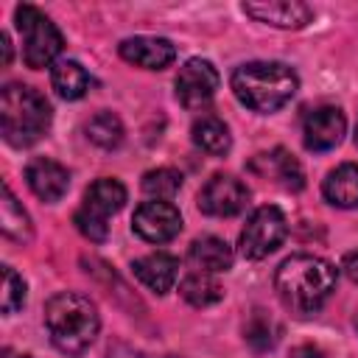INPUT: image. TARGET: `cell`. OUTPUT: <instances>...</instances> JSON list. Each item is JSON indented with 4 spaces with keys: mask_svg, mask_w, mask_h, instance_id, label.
<instances>
[{
    "mask_svg": "<svg viewBox=\"0 0 358 358\" xmlns=\"http://www.w3.org/2000/svg\"><path fill=\"white\" fill-rule=\"evenodd\" d=\"M355 140H358V126H355Z\"/></svg>",
    "mask_w": 358,
    "mask_h": 358,
    "instance_id": "cell-31",
    "label": "cell"
},
{
    "mask_svg": "<svg viewBox=\"0 0 358 358\" xmlns=\"http://www.w3.org/2000/svg\"><path fill=\"white\" fill-rule=\"evenodd\" d=\"M0 227H3V232H6L11 241H17V243H28V241H31V235H34V229H31V218H28V213L22 210V204L14 199V193H11V187H8V185L3 187V201H0Z\"/></svg>",
    "mask_w": 358,
    "mask_h": 358,
    "instance_id": "cell-22",
    "label": "cell"
},
{
    "mask_svg": "<svg viewBox=\"0 0 358 358\" xmlns=\"http://www.w3.org/2000/svg\"><path fill=\"white\" fill-rule=\"evenodd\" d=\"M252 171H257L263 179H274L285 190H299L305 185V176H302L299 162L285 148H274L268 154H257L252 159Z\"/></svg>",
    "mask_w": 358,
    "mask_h": 358,
    "instance_id": "cell-16",
    "label": "cell"
},
{
    "mask_svg": "<svg viewBox=\"0 0 358 358\" xmlns=\"http://www.w3.org/2000/svg\"><path fill=\"white\" fill-rule=\"evenodd\" d=\"M190 134H193V143H196L201 151L213 154V157L227 154L229 145H232L227 123H224L221 117H215V115H201V117H196Z\"/></svg>",
    "mask_w": 358,
    "mask_h": 358,
    "instance_id": "cell-20",
    "label": "cell"
},
{
    "mask_svg": "<svg viewBox=\"0 0 358 358\" xmlns=\"http://www.w3.org/2000/svg\"><path fill=\"white\" fill-rule=\"evenodd\" d=\"M285 232H288V224H285V215L280 207H274V204L257 207L246 218V227L241 229V238H238L241 255L246 260L268 257L285 241Z\"/></svg>",
    "mask_w": 358,
    "mask_h": 358,
    "instance_id": "cell-7",
    "label": "cell"
},
{
    "mask_svg": "<svg viewBox=\"0 0 358 358\" xmlns=\"http://www.w3.org/2000/svg\"><path fill=\"white\" fill-rule=\"evenodd\" d=\"M3 358H31V355H22V352H14V350H6Z\"/></svg>",
    "mask_w": 358,
    "mask_h": 358,
    "instance_id": "cell-30",
    "label": "cell"
},
{
    "mask_svg": "<svg viewBox=\"0 0 358 358\" xmlns=\"http://www.w3.org/2000/svg\"><path fill=\"white\" fill-rule=\"evenodd\" d=\"M190 263L196 266V271H207V274H218V271H227L232 268V246L215 235H204V238H196L190 243V252H187Z\"/></svg>",
    "mask_w": 358,
    "mask_h": 358,
    "instance_id": "cell-18",
    "label": "cell"
},
{
    "mask_svg": "<svg viewBox=\"0 0 358 358\" xmlns=\"http://www.w3.org/2000/svg\"><path fill=\"white\" fill-rule=\"evenodd\" d=\"M322 193L333 207L355 210L358 207V165L344 162V165L333 168L322 182Z\"/></svg>",
    "mask_w": 358,
    "mask_h": 358,
    "instance_id": "cell-17",
    "label": "cell"
},
{
    "mask_svg": "<svg viewBox=\"0 0 358 358\" xmlns=\"http://www.w3.org/2000/svg\"><path fill=\"white\" fill-rule=\"evenodd\" d=\"M291 358H327V355L319 347H313V344H302V347H296L291 352Z\"/></svg>",
    "mask_w": 358,
    "mask_h": 358,
    "instance_id": "cell-28",
    "label": "cell"
},
{
    "mask_svg": "<svg viewBox=\"0 0 358 358\" xmlns=\"http://www.w3.org/2000/svg\"><path fill=\"white\" fill-rule=\"evenodd\" d=\"M249 201V187L232 176V173H215L213 179H207V185L199 190V210L204 215H215V218H229L238 215Z\"/></svg>",
    "mask_w": 358,
    "mask_h": 358,
    "instance_id": "cell-8",
    "label": "cell"
},
{
    "mask_svg": "<svg viewBox=\"0 0 358 358\" xmlns=\"http://www.w3.org/2000/svg\"><path fill=\"white\" fill-rule=\"evenodd\" d=\"M120 56L143 70H165L176 59V48L162 36H129L120 42Z\"/></svg>",
    "mask_w": 358,
    "mask_h": 358,
    "instance_id": "cell-12",
    "label": "cell"
},
{
    "mask_svg": "<svg viewBox=\"0 0 358 358\" xmlns=\"http://www.w3.org/2000/svg\"><path fill=\"white\" fill-rule=\"evenodd\" d=\"M299 87L296 73L282 62H246L232 73L235 98L260 115L282 109Z\"/></svg>",
    "mask_w": 358,
    "mask_h": 358,
    "instance_id": "cell-3",
    "label": "cell"
},
{
    "mask_svg": "<svg viewBox=\"0 0 358 358\" xmlns=\"http://www.w3.org/2000/svg\"><path fill=\"white\" fill-rule=\"evenodd\" d=\"M25 179H28V187L34 190V196H39L42 201H59L70 187L67 168L59 165L56 159H45V157L28 162Z\"/></svg>",
    "mask_w": 358,
    "mask_h": 358,
    "instance_id": "cell-14",
    "label": "cell"
},
{
    "mask_svg": "<svg viewBox=\"0 0 358 358\" xmlns=\"http://www.w3.org/2000/svg\"><path fill=\"white\" fill-rule=\"evenodd\" d=\"M50 84H53V90H56L64 101H78V98L87 95L92 78H90V73H87L78 62H73V59H59V62L53 64V70H50Z\"/></svg>",
    "mask_w": 358,
    "mask_h": 358,
    "instance_id": "cell-19",
    "label": "cell"
},
{
    "mask_svg": "<svg viewBox=\"0 0 358 358\" xmlns=\"http://www.w3.org/2000/svg\"><path fill=\"white\" fill-rule=\"evenodd\" d=\"M344 274H347L352 282H358V249H352V252L344 257Z\"/></svg>",
    "mask_w": 358,
    "mask_h": 358,
    "instance_id": "cell-27",
    "label": "cell"
},
{
    "mask_svg": "<svg viewBox=\"0 0 358 358\" xmlns=\"http://www.w3.org/2000/svg\"><path fill=\"white\" fill-rule=\"evenodd\" d=\"M218 84H221V78H218V70L213 67V62L187 59L176 76V98L187 109H201L213 101Z\"/></svg>",
    "mask_w": 358,
    "mask_h": 358,
    "instance_id": "cell-9",
    "label": "cell"
},
{
    "mask_svg": "<svg viewBox=\"0 0 358 358\" xmlns=\"http://www.w3.org/2000/svg\"><path fill=\"white\" fill-rule=\"evenodd\" d=\"M87 137L101 148H117L123 143V123L112 112H98L87 123Z\"/></svg>",
    "mask_w": 358,
    "mask_h": 358,
    "instance_id": "cell-24",
    "label": "cell"
},
{
    "mask_svg": "<svg viewBox=\"0 0 358 358\" xmlns=\"http://www.w3.org/2000/svg\"><path fill=\"white\" fill-rule=\"evenodd\" d=\"M50 103L45 95L25 84H8L0 92V129L6 143L22 148L34 145L50 129Z\"/></svg>",
    "mask_w": 358,
    "mask_h": 358,
    "instance_id": "cell-4",
    "label": "cell"
},
{
    "mask_svg": "<svg viewBox=\"0 0 358 358\" xmlns=\"http://www.w3.org/2000/svg\"><path fill=\"white\" fill-rule=\"evenodd\" d=\"M338 271L330 260L316 255H291L274 274V288L282 305L294 313H316L336 291Z\"/></svg>",
    "mask_w": 358,
    "mask_h": 358,
    "instance_id": "cell-1",
    "label": "cell"
},
{
    "mask_svg": "<svg viewBox=\"0 0 358 358\" xmlns=\"http://www.w3.org/2000/svg\"><path fill=\"white\" fill-rule=\"evenodd\" d=\"M182 187V173L176 168H157L143 176V190L157 201H171Z\"/></svg>",
    "mask_w": 358,
    "mask_h": 358,
    "instance_id": "cell-25",
    "label": "cell"
},
{
    "mask_svg": "<svg viewBox=\"0 0 358 358\" xmlns=\"http://www.w3.org/2000/svg\"><path fill=\"white\" fill-rule=\"evenodd\" d=\"M0 48H3V64L11 62V42H8V34H0Z\"/></svg>",
    "mask_w": 358,
    "mask_h": 358,
    "instance_id": "cell-29",
    "label": "cell"
},
{
    "mask_svg": "<svg viewBox=\"0 0 358 358\" xmlns=\"http://www.w3.org/2000/svg\"><path fill=\"white\" fill-rule=\"evenodd\" d=\"M131 271L134 277L154 294H168L176 282V274H179V260L168 252H151L140 260L131 263Z\"/></svg>",
    "mask_w": 358,
    "mask_h": 358,
    "instance_id": "cell-15",
    "label": "cell"
},
{
    "mask_svg": "<svg viewBox=\"0 0 358 358\" xmlns=\"http://www.w3.org/2000/svg\"><path fill=\"white\" fill-rule=\"evenodd\" d=\"M344 129H347V120H344L341 109L319 106L305 117V126H302L305 148L308 151H330V148H336L341 143Z\"/></svg>",
    "mask_w": 358,
    "mask_h": 358,
    "instance_id": "cell-11",
    "label": "cell"
},
{
    "mask_svg": "<svg viewBox=\"0 0 358 358\" xmlns=\"http://www.w3.org/2000/svg\"><path fill=\"white\" fill-rule=\"evenodd\" d=\"M126 204V187L117 179H98L87 187L84 193V204L76 213V227L84 238L103 243L109 235V215H115L120 207Z\"/></svg>",
    "mask_w": 358,
    "mask_h": 358,
    "instance_id": "cell-6",
    "label": "cell"
},
{
    "mask_svg": "<svg viewBox=\"0 0 358 358\" xmlns=\"http://www.w3.org/2000/svg\"><path fill=\"white\" fill-rule=\"evenodd\" d=\"M14 20H17V28L22 34V59L28 67L34 70H42V67H50L59 53H62V34L59 28L50 22V17H45L36 6H17L14 8Z\"/></svg>",
    "mask_w": 358,
    "mask_h": 358,
    "instance_id": "cell-5",
    "label": "cell"
},
{
    "mask_svg": "<svg viewBox=\"0 0 358 358\" xmlns=\"http://www.w3.org/2000/svg\"><path fill=\"white\" fill-rule=\"evenodd\" d=\"M243 11L257 22L274 28H302L310 22L313 8L299 0H266V3H243Z\"/></svg>",
    "mask_w": 358,
    "mask_h": 358,
    "instance_id": "cell-13",
    "label": "cell"
},
{
    "mask_svg": "<svg viewBox=\"0 0 358 358\" xmlns=\"http://www.w3.org/2000/svg\"><path fill=\"white\" fill-rule=\"evenodd\" d=\"M355 327H358V319H355Z\"/></svg>",
    "mask_w": 358,
    "mask_h": 358,
    "instance_id": "cell-32",
    "label": "cell"
},
{
    "mask_svg": "<svg viewBox=\"0 0 358 358\" xmlns=\"http://www.w3.org/2000/svg\"><path fill=\"white\" fill-rule=\"evenodd\" d=\"M179 294L193 308H210V305H215L224 296V288H221V282L213 274H207V271H190L179 282Z\"/></svg>",
    "mask_w": 358,
    "mask_h": 358,
    "instance_id": "cell-21",
    "label": "cell"
},
{
    "mask_svg": "<svg viewBox=\"0 0 358 358\" xmlns=\"http://www.w3.org/2000/svg\"><path fill=\"white\" fill-rule=\"evenodd\" d=\"M0 305H3V313H17V310L25 305V282H22V277H20L11 266H3V294H0Z\"/></svg>",
    "mask_w": 358,
    "mask_h": 358,
    "instance_id": "cell-26",
    "label": "cell"
},
{
    "mask_svg": "<svg viewBox=\"0 0 358 358\" xmlns=\"http://www.w3.org/2000/svg\"><path fill=\"white\" fill-rule=\"evenodd\" d=\"M131 229L148 243H165L182 232V215L171 201H143L134 210Z\"/></svg>",
    "mask_w": 358,
    "mask_h": 358,
    "instance_id": "cell-10",
    "label": "cell"
},
{
    "mask_svg": "<svg viewBox=\"0 0 358 358\" xmlns=\"http://www.w3.org/2000/svg\"><path fill=\"white\" fill-rule=\"evenodd\" d=\"M277 336H280V324L266 313V310H255L243 327V338L252 350L257 352H266L277 344Z\"/></svg>",
    "mask_w": 358,
    "mask_h": 358,
    "instance_id": "cell-23",
    "label": "cell"
},
{
    "mask_svg": "<svg viewBox=\"0 0 358 358\" xmlns=\"http://www.w3.org/2000/svg\"><path fill=\"white\" fill-rule=\"evenodd\" d=\"M45 327L56 350H62L64 355H81L98 336V308L84 294L62 291L45 305Z\"/></svg>",
    "mask_w": 358,
    "mask_h": 358,
    "instance_id": "cell-2",
    "label": "cell"
}]
</instances>
